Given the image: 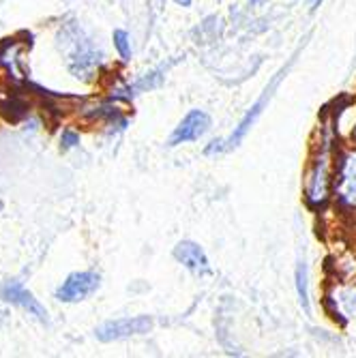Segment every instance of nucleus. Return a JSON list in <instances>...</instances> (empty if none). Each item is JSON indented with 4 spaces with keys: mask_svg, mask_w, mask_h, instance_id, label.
<instances>
[{
    "mask_svg": "<svg viewBox=\"0 0 356 358\" xmlns=\"http://www.w3.org/2000/svg\"><path fill=\"white\" fill-rule=\"evenodd\" d=\"M101 283V277L92 271L73 273L62 281V285L56 289V299L60 303H80L86 301L90 294H94Z\"/></svg>",
    "mask_w": 356,
    "mask_h": 358,
    "instance_id": "obj_4",
    "label": "nucleus"
},
{
    "mask_svg": "<svg viewBox=\"0 0 356 358\" xmlns=\"http://www.w3.org/2000/svg\"><path fill=\"white\" fill-rule=\"evenodd\" d=\"M211 129V118L206 112L202 110H191L172 131L168 146H178V144H187V142H196L200 140L206 131Z\"/></svg>",
    "mask_w": 356,
    "mask_h": 358,
    "instance_id": "obj_5",
    "label": "nucleus"
},
{
    "mask_svg": "<svg viewBox=\"0 0 356 358\" xmlns=\"http://www.w3.org/2000/svg\"><path fill=\"white\" fill-rule=\"evenodd\" d=\"M3 299L11 305H17L22 307L24 311H28V315H35L39 322H48V311L45 307L30 294L26 287H22L17 281H9L5 287H3Z\"/></svg>",
    "mask_w": 356,
    "mask_h": 358,
    "instance_id": "obj_7",
    "label": "nucleus"
},
{
    "mask_svg": "<svg viewBox=\"0 0 356 358\" xmlns=\"http://www.w3.org/2000/svg\"><path fill=\"white\" fill-rule=\"evenodd\" d=\"M166 71H168V67L164 64V67H161V69L146 73L142 80H138L136 84L129 86V88H127V92H129V94H136V92H146V90L159 88V86H161V82H164V78H166Z\"/></svg>",
    "mask_w": 356,
    "mask_h": 358,
    "instance_id": "obj_9",
    "label": "nucleus"
},
{
    "mask_svg": "<svg viewBox=\"0 0 356 358\" xmlns=\"http://www.w3.org/2000/svg\"><path fill=\"white\" fill-rule=\"evenodd\" d=\"M354 138H356V129H354Z\"/></svg>",
    "mask_w": 356,
    "mask_h": 358,
    "instance_id": "obj_15",
    "label": "nucleus"
},
{
    "mask_svg": "<svg viewBox=\"0 0 356 358\" xmlns=\"http://www.w3.org/2000/svg\"><path fill=\"white\" fill-rule=\"evenodd\" d=\"M152 327H155V322L148 315L122 317V320H112V322L101 324V327L94 331V337L104 343H110V341H120L134 335H146L152 331Z\"/></svg>",
    "mask_w": 356,
    "mask_h": 358,
    "instance_id": "obj_3",
    "label": "nucleus"
},
{
    "mask_svg": "<svg viewBox=\"0 0 356 358\" xmlns=\"http://www.w3.org/2000/svg\"><path fill=\"white\" fill-rule=\"evenodd\" d=\"M287 73V67H283L279 73H275V78L271 80V84L264 88V92H262V96L257 99L253 106H251V110L245 114V118L238 122V127L232 131V136L228 138V140H215V142H211L208 146H206V155L211 157V155H219V152H225V150H232V148H236L245 138H247V134L251 131V127L257 122V118L262 116V112H264V108L269 106V101H271V96H273V92H275V88L279 86V82L283 80V76Z\"/></svg>",
    "mask_w": 356,
    "mask_h": 358,
    "instance_id": "obj_1",
    "label": "nucleus"
},
{
    "mask_svg": "<svg viewBox=\"0 0 356 358\" xmlns=\"http://www.w3.org/2000/svg\"><path fill=\"white\" fill-rule=\"evenodd\" d=\"M309 273H307V264L299 262L297 266V292H299V301H301V307L305 311H309Z\"/></svg>",
    "mask_w": 356,
    "mask_h": 358,
    "instance_id": "obj_10",
    "label": "nucleus"
},
{
    "mask_svg": "<svg viewBox=\"0 0 356 358\" xmlns=\"http://www.w3.org/2000/svg\"><path fill=\"white\" fill-rule=\"evenodd\" d=\"M114 45H116L122 60L131 58V41H129V35L124 30H114Z\"/></svg>",
    "mask_w": 356,
    "mask_h": 358,
    "instance_id": "obj_11",
    "label": "nucleus"
},
{
    "mask_svg": "<svg viewBox=\"0 0 356 358\" xmlns=\"http://www.w3.org/2000/svg\"><path fill=\"white\" fill-rule=\"evenodd\" d=\"M337 193L346 204L356 206V152L343 159L337 180Z\"/></svg>",
    "mask_w": 356,
    "mask_h": 358,
    "instance_id": "obj_8",
    "label": "nucleus"
},
{
    "mask_svg": "<svg viewBox=\"0 0 356 358\" xmlns=\"http://www.w3.org/2000/svg\"><path fill=\"white\" fill-rule=\"evenodd\" d=\"M60 142H62L64 148H73L76 144H80V136H78L76 131H62Z\"/></svg>",
    "mask_w": 356,
    "mask_h": 358,
    "instance_id": "obj_12",
    "label": "nucleus"
},
{
    "mask_svg": "<svg viewBox=\"0 0 356 358\" xmlns=\"http://www.w3.org/2000/svg\"><path fill=\"white\" fill-rule=\"evenodd\" d=\"M331 138H327L320 146V155L313 161V168L307 178V200L311 204H322L329 198L331 182Z\"/></svg>",
    "mask_w": 356,
    "mask_h": 358,
    "instance_id": "obj_2",
    "label": "nucleus"
},
{
    "mask_svg": "<svg viewBox=\"0 0 356 358\" xmlns=\"http://www.w3.org/2000/svg\"><path fill=\"white\" fill-rule=\"evenodd\" d=\"M174 257L178 262L189 268L193 275H211V264H208V257L204 253V249L198 243H191V241H180L174 247Z\"/></svg>",
    "mask_w": 356,
    "mask_h": 358,
    "instance_id": "obj_6",
    "label": "nucleus"
},
{
    "mask_svg": "<svg viewBox=\"0 0 356 358\" xmlns=\"http://www.w3.org/2000/svg\"><path fill=\"white\" fill-rule=\"evenodd\" d=\"M176 5H180V7H191V0H174Z\"/></svg>",
    "mask_w": 356,
    "mask_h": 358,
    "instance_id": "obj_13",
    "label": "nucleus"
},
{
    "mask_svg": "<svg viewBox=\"0 0 356 358\" xmlns=\"http://www.w3.org/2000/svg\"><path fill=\"white\" fill-rule=\"evenodd\" d=\"M322 3H325V0H313V9H315V7H320Z\"/></svg>",
    "mask_w": 356,
    "mask_h": 358,
    "instance_id": "obj_14",
    "label": "nucleus"
}]
</instances>
